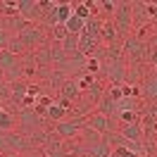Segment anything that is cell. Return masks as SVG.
Instances as JSON below:
<instances>
[{
  "label": "cell",
  "instance_id": "cell-9",
  "mask_svg": "<svg viewBox=\"0 0 157 157\" xmlns=\"http://www.w3.org/2000/svg\"><path fill=\"white\" fill-rule=\"evenodd\" d=\"M117 133L124 138V140H128V143H143V128H140V124H138V121L124 124Z\"/></svg>",
  "mask_w": 157,
  "mask_h": 157
},
{
  "label": "cell",
  "instance_id": "cell-14",
  "mask_svg": "<svg viewBox=\"0 0 157 157\" xmlns=\"http://www.w3.org/2000/svg\"><path fill=\"white\" fill-rule=\"evenodd\" d=\"M26 88H29V83H26V81H21V78L12 81V90H10V95H12V100H14L19 107H21V100L26 98Z\"/></svg>",
  "mask_w": 157,
  "mask_h": 157
},
{
  "label": "cell",
  "instance_id": "cell-19",
  "mask_svg": "<svg viewBox=\"0 0 157 157\" xmlns=\"http://www.w3.org/2000/svg\"><path fill=\"white\" fill-rule=\"evenodd\" d=\"M57 45H59L62 50H64L67 55H71V52H76L78 36H76V33H67V36H64V40H62V43H57Z\"/></svg>",
  "mask_w": 157,
  "mask_h": 157
},
{
  "label": "cell",
  "instance_id": "cell-30",
  "mask_svg": "<svg viewBox=\"0 0 157 157\" xmlns=\"http://www.w3.org/2000/svg\"><path fill=\"white\" fill-rule=\"evenodd\" d=\"M5 83H7V81H5V76L0 74V88H5Z\"/></svg>",
  "mask_w": 157,
  "mask_h": 157
},
{
  "label": "cell",
  "instance_id": "cell-26",
  "mask_svg": "<svg viewBox=\"0 0 157 157\" xmlns=\"http://www.w3.org/2000/svg\"><path fill=\"white\" fill-rule=\"evenodd\" d=\"M95 5H100V10L105 12V14H112L114 7H117V0H100V2H95Z\"/></svg>",
  "mask_w": 157,
  "mask_h": 157
},
{
  "label": "cell",
  "instance_id": "cell-23",
  "mask_svg": "<svg viewBox=\"0 0 157 157\" xmlns=\"http://www.w3.org/2000/svg\"><path fill=\"white\" fill-rule=\"evenodd\" d=\"M90 7H93V2H78L76 10H74V17H78V19H88L90 17Z\"/></svg>",
  "mask_w": 157,
  "mask_h": 157
},
{
  "label": "cell",
  "instance_id": "cell-28",
  "mask_svg": "<svg viewBox=\"0 0 157 157\" xmlns=\"http://www.w3.org/2000/svg\"><path fill=\"white\" fill-rule=\"evenodd\" d=\"M64 36H67L64 26H62V24H57V26H55V31H52V38L57 40V43H62V40H64Z\"/></svg>",
  "mask_w": 157,
  "mask_h": 157
},
{
  "label": "cell",
  "instance_id": "cell-6",
  "mask_svg": "<svg viewBox=\"0 0 157 157\" xmlns=\"http://www.w3.org/2000/svg\"><path fill=\"white\" fill-rule=\"evenodd\" d=\"M17 14L21 19H38L40 17V2L38 0H17Z\"/></svg>",
  "mask_w": 157,
  "mask_h": 157
},
{
  "label": "cell",
  "instance_id": "cell-25",
  "mask_svg": "<svg viewBox=\"0 0 157 157\" xmlns=\"http://www.w3.org/2000/svg\"><path fill=\"white\" fill-rule=\"evenodd\" d=\"M36 62H38L40 67H45V64H50V45H45L43 43V48L36 52Z\"/></svg>",
  "mask_w": 157,
  "mask_h": 157
},
{
  "label": "cell",
  "instance_id": "cell-13",
  "mask_svg": "<svg viewBox=\"0 0 157 157\" xmlns=\"http://www.w3.org/2000/svg\"><path fill=\"white\" fill-rule=\"evenodd\" d=\"M98 40H100V43H107V45H114V43L119 40L117 29H114V24H112V21H102V24H100Z\"/></svg>",
  "mask_w": 157,
  "mask_h": 157
},
{
  "label": "cell",
  "instance_id": "cell-15",
  "mask_svg": "<svg viewBox=\"0 0 157 157\" xmlns=\"http://www.w3.org/2000/svg\"><path fill=\"white\" fill-rule=\"evenodd\" d=\"M100 24H102V21H100L95 14H90L88 19L83 21V29H81V33H83V36H90V38H98V33H100Z\"/></svg>",
  "mask_w": 157,
  "mask_h": 157
},
{
  "label": "cell",
  "instance_id": "cell-8",
  "mask_svg": "<svg viewBox=\"0 0 157 157\" xmlns=\"http://www.w3.org/2000/svg\"><path fill=\"white\" fill-rule=\"evenodd\" d=\"M140 95L143 98H147L150 102H155L157 100V76H155V67L150 69V76H143V81H140Z\"/></svg>",
  "mask_w": 157,
  "mask_h": 157
},
{
  "label": "cell",
  "instance_id": "cell-4",
  "mask_svg": "<svg viewBox=\"0 0 157 157\" xmlns=\"http://www.w3.org/2000/svg\"><path fill=\"white\" fill-rule=\"evenodd\" d=\"M17 38L24 43V48L29 50V48H33V45H43V43H45V31H43V26L26 24V26L17 33Z\"/></svg>",
  "mask_w": 157,
  "mask_h": 157
},
{
  "label": "cell",
  "instance_id": "cell-24",
  "mask_svg": "<svg viewBox=\"0 0 157 157\" xmlns=\"http://www.w3.org/2000/svg\"><path fill=\"white\" fill-rule=\"evenodd\" d=\"M0 14H7V17H14L17 14V0H0Z\"/></svg>",
  "mask_w": 157,
  "mask_h": 157
},
{
  "label": "cell",
  "instance_id": "cell-2",
  "mask_svg": "<svg viewBox=\"0 0 157 157\" xmlns=\"http://www.w3.org/2000/svg\"><path fill=\"white\" fill-rule=\"evenodd\" d=\"M100 71H102V76L107 78L112 86H124V83H126V71H128V67H126V62H124V59L105 62Z\"/></svg>",
  "mask_w": 157,
  "mask_h": 157
},
{
  "label": "cell",
  "instance_id": "cell-11",
  "mask_svg": "<svg viewBox=\"0 0 157 157\" xmlns=\"http://www.w3.org/2000/svg\"><path fill=\"white\" fill-rule=\"evenodd\" d=\"M81 95V90H78V83L76 78H67L62 86H59V102H69V100H76Z\"/></svg>",
  "mask_w": 157,
  "mask_h": 157
},
{
  "label": "cell",
  "instance_id": "cell-3",
  "mask_svg": "<svg viewBox=\"0 0 157 157\" xmlns=\"http://www.w3.org/2000/svg\"><path fill=\"white\" fill-rule=\"evenodd\" d=\"M121 55L133 59V64H143L145 62V43L138 40L133 33H128L124 38V45H121Z\"/></svg>",
  "mask_w": 157,
  "mask_h": 157
},
{
  "label": "cell",
  "instance_id": "cell-10",
  "mask_svg": "<svg viewBox=\"0 0 157 157\" xmlns=\"http://www.w3.org/2000/svg\"><path fill=\"white\" fill-rule=\"evenodd\" d=\"M19 121H21V126L26 128V131H31V133H33V131H38V128H40V121H43V119H40L33 109L21 107V109H19Z\"/></svg>",
  "mask_w": 157,
  "mask_h": 157
},
{
  "label": "cell",
  "instance_id": "cell-7",
  "mask_svg": "<svg viewBox=\"0 0 157 157\" xmlns=\"http://www.w3.org/2000/svg\"><path fill=\"white\" fill-rule=\"evenodd\" d=\"M81 128H83V121H81V119H69V121L62 119V121L55 124V133H57L59 138H74Z\"/></svg>",
  "mask_w": 157,
  "mask_h": 157
},
{
  "label": "cell",
  "instance_id": "cell-16",
  "mask_svg": "<svg viewBox=\"0 0 157 157\" xmlns=\"http://www.w3.org/2000/svg\"><path fill=\"white\" fill-rule=\"evenodd\" d=\"M69 114V109H64L59 102H52L48 109H45V117L50 119V121H62V119Z\"/></svg>",
  "mask_w": 157,
  "mask_h": 157
},
{
  "label": "cell",
  "instance_id": "cell-21",
  "mask_svg": "<svg viewBox=\"0 0 157 157\" xmlns=\"http://www.w3.org/2000/svg\"><path fill=\"white\" fill-rule=\"evenodd\" d=\"M62 26H64V31H67V33H76V36H78V33H81V29H83V19H78V17H74V14H71V17L62 24Z\"/></svg>",
  "mask_w": 157,
  "mask_h": 157
},
{
  "label": "cell",
  "instance_id": "cell-12",
  "mask_svg": "<svg viewBox=\"0 0 157 157\" xmlns=\"http://www.w3.org/2000/svg\"><path fill=\"white\" fill-rule=\"evenodd\" d=\"M95 112H100V114H105V117L112 119L114 114H117V102L109 98L107 93H102V95H100V100L95 102Z\"/></svg>",
  "mask_w": 157,
  "mask_h": 157
},
{
  "label": "cell",
  "instance_id": "cell-20",
  "mask_svg": "<svg viewBox=\"0 0 157 157\" xmlns=\"http://www.w3.org/2000/svg\"><path fill=\"white\" fill-rule=\"evenodd\" d=\"M71 14H74V10H71V5H69V2H59L57 7H55V17H57V24H64V21H67Z\"/></svg>",
  "mask_w": 157,
  "mask_h": 157
},
{
  "label": "cell",
  "instance_id": "cell-17",
  "mask_svg": "<svg viewBox=\"0 0 157 157\" xmlns=\"http://www.w3.org/2000/svg\"><path fill=\"white\" fill-rule=\"evenodd\" d=\"M88 155L90 157H112V145H107V143H93V145H88Z\"/></svg>",
  "mask_w": 157,
  "mask_h": 157
},
{
  "label": "cell",
  "instance_id": "cell-18",
  "mask_svg": "<svg viewBox=\"0 0 157 157\" xmlns=\"http://www.w3.org/2000/svg\"><path fill=\"white\" fill-rule=\"evenodd\" d=\"M14 128V117L7 109H0V133H12Z\"/></svg>",
  "mask_w": 157,
  "mask_h": 157
},
{
  "label": "cell",
  "instance_id": "cell-29",
  "mask_svg": "<svg viewBox=\"0 0 157 157\" xmlns=\"http://www.w3.org/2000/svg\"><path fill=\"white\" fill-rule=\"evenodd\" d=\"M26 157H43L40 152H36V150H26Z\"/></svg>",
  "mask_w": 157,
  "mask_h": 157
},
{
  "label": "cell",
  "instance_id": "cell-5",
  "mask_svg": "<svg viewBox=\"0 0 157 157\" xmlns=\"http://www.w3.org/2000/svg\"><path fill=\"white\" fill-rule=\"evenodd\" d=\"M88 128H93L95 133H100V136H105V133H109V131H117V126H114V121L109 117H105V114H100V112H93L88 117Z\"/></svg>",
  "mask_w": 157,
  "mask_h": 157
},
{
  "label": "cell",
  "instance_id": "cell-1",
  "mask_svg": "<svg viewBox=\"0 0 157 157\" xmlns=\"http://www.w3.org/2000/svg\"><path fill=\"white\" fill-rule=\"evenodd\" d=\"M114 29H117V36L119 38H126L128 33H131V29H133V19H131V2H126V0H121V2H117V7H114Z\"/></svg>",
  "mask_w": 157,
  "mask_h": 157
},
{
  "label": "cell",
  "instance_id": "cell-22",
  "mask_svg": "<svg viewBox=\"0 0 157 157\" xmlns=\"http://www.w3.org/2000/svg\"><path fill=\"white\" fill-rule=\"evenodd\" d=\"M7 52H12V55H14V57H21V55H24V52H26V48H24V43H21L19 38H17V36H12L10 38V43H7Z\"/></svg>",
  "mask_w": 157,
  "mask_h": 157
},
{
  "label": "cell",
  "instance_id": "cell-27",
  "mask_svg": "<svg viewBox=\"0 0 157 157\" xmlns=\"http://www.w3.org/2000/svg\"><path fill=\"white\" fill-rule=\"evenodd\" d=\"M10 38H12V33H10L7 29H2V26H0V50H5V48H7Z\"/></svg>",
  "mask_w": 157,
  "mask_h": 157
}]
</instances>
